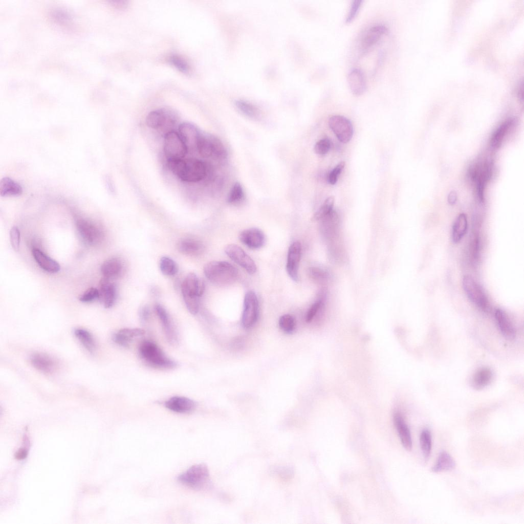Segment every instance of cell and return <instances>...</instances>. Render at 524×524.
Here are the masks:
<instances>
[{"mask_svg": "<svg viewBox=\"0 0 524 524\" xmlns=\"http://www.w3.org/2000/svg\"><path fill=\"white\" fill-rule=\"evenodd\" d=\"M167 164L171 171L184 182H197L206 174L205 164L196 159H169Z\"/></svg>", "mask_w": 524, "mask_h": 524, "instance_id": "cell-1", "label": "cell"}, {"mask_svg": "<svg viewBox=\"0 0 524 524\" xmlns=\"http://www.w3.org/2000/svg\"><path fill=\"white\" fill-rule=\"evenodd\" d=\"M204 273L208 280L219 285L233 282L238 275L237 269L231 264L220 260L207 263L204 267Z\"/></svg>", "mask_w": 524, "mask_h": 524, "instance_id": "cell-2", "label": "cell"}, {"mask_svg": "<svg viewBox=\"0 0 524 524\" xmlns=\"http://www.w3.org/2000/svg\"><path fill=\"white\" fill-rule=\"evenodd\" d=\"M178 481L193 490H203L210 483L209 470L203 464L193 465L178 476Z\"/></svg>", "mask_w": 524, "mask_h": 524, "instance_id": "cell-3", "label": "cell"}, {"mask_svg": "<svg viewBox=\"0 0 524 524\" xmlns=\"http://www.w3.org/2000/svg\"><path fill=\"white\" fill-rule=\"evenodd\" d=\"M141 357L150 365L161 368H171L176 363L167 358L161 349L154 342L144 341L139 348Z\"/></svg>", "mask_w": 524, "mask_h": 524, "instance_id": "cell-4", "label": "cell"}, {"mask_svg": "<svg viewBox=\"0 0 524 524\" xmlns=\"http://www.w3.org/2000/svg\"><path fill=\"white\" fill-rule=\"evenodd\" d=\"M78 232L83 242L90 246H95L102 241L104 232L98 225L85 219L76 221Z\"/></svg>", "mask_w": 524, "mask_h": 524, "instance_id": "cell-5", "label": "cell"}, {"mask_svg": "<svg viewBox=\"0 0 524 524\" xmlns=\"http://www.w3.org/2000/svg\"><path fill=\"white\" fill-rule=\"evenodd\" d=\"M462 285L469 299L482 310L487 311L489 308V302L482 287L469 275H466L463 277Z\"/></svg>", "mask_w": 524, "mask_h": 524, "instance_id": "cell-6", "label": "cell"}, {"mask_svg": "<svg viewBox=\"0 0 524 524\" xmlns=\"http://www.w3.org/2000/svg\"><path fill=\"white\" fill-rule=\"evenodd\" d=\"M164 151L168 160L182 159L187 154L188 149L180 135L171 130L165 135Z\"/></svg>", "mask_w": 524, "mask_h": 524, "instance_id": "cell-7", "label": "cell"}, {"mask_svg": "<svg viewBox=\"0 0 524 524\" xmlns=\"http://www.w3.org/2000/svg\"><path fill=\"white\" fill-rule=\"evenodd\" d=\"M177 119V116L174 112L169 109L161 108L150 112L145 121L148 127L159 129L173 126Z\"/></svg>", "mask_w": 524, "mask_h": 524, "instance_id": "cell-8", "label": "cell"}, {"mask_svg": "<svg viewBox=\"0 0 524 524\" xmlns=\"http://www.w3.org/2000/svg\"><path fill=\"white\" fill-rule=\"evenodd\" d=\"M258 316V302L256 294L252 291H248L244 301V309L242 317L243 326L246 329L251 328L257 321Z\"/></svg>", "mask_w": 524, "mask_h": 524, "instance_id": "cell-9", "label": "cell"}, {"mask_svg": "<svg viewBox=\"0 0 524 524\" xmlns=\"http://www.w3.org/2000/svg\"><path fill=\"white\" fill-rule=\"evenodd\" d=\"M329 125L338 139L343 143L348 142L352 138L354 130L351 121L341 115H335L329 119Z\"/></svg>", "mask_w": 524, "mask_h": 524, "instance_id": "cell-10", "label": "cell"}, {"mask_svg": "<svg viewBox=\"0 0 524 524\" xmlns=\"http://www.w3.org/2000/svg\"><path fill=\"white\" fill-rule=\"evenodd\" d=\"M226 254L233 261L244 268L249 274H254L257 270L256 265L253 259L236 244H229L225 249Z\"/></svg>", "mask_w": 524, "mask_h": 524, "instance_id": "cell-11", "label": "cell"}, {"mask_svg": "<svg viewBox=\"0 0 524 524\" xmlns=\"http://www.w3.org/2000/svg\"><path fill=\"white\" fill-rule=\"evenodd\" d=\"M320 221L321 233L325 240L330 244L338 237L341 223L340 215L336 211L333 210Z\"/></svg>", "mask_w": 524, "mask_h": 524, "instance_id": "cell-12", "label": "cell"}, {"mask_svg": "<svg viewBox=\"0 0 524 524\" xmlns=\"http://www.w3.org/2000/svg\"><path fill=\"white\" fill-rule=\"evenodd\" d=\"M387 33V29L378 25L369 28L363 35L360 42L359 52L361 55L367 53L381 38Z\"/></svg>", "mask_w": 524, "mask_h": 524, "instance_id": "cell-13", "label": "cell"}, {"mask_svg": "<svg viewBox=\"0 0 524 524\" xmlns=\"http://www.w3.org/2000/svg\"><path fill=\"white\" fill-rule=\"evenodd\" d=\"M301 254V244L296 241L289 247L286 270L290 277L294 281H297L298 279V267Z\"/></svg>", "mask_w": 524, "mask_h": 524, "instance_id": "cell-14", "label": "cell"}, {"mask_svg": "<svg viewBox=\"0 0 524 524\" xmlns=\"http://www.w3.org/2000/svg\"><path fill=\"white\" fill-rule=\"evenodd\" d=\"M183 297H201L205 290V283L194 273H189L181 286Z\"/></svg>", "mask_w": 524, "mask_h": 524, "instance_id": "cell-15", "label": "cell"}, {"mask_svg": "<svg viewBox=\"0 0 524 524\" xmlns=\"http://www.w3.org/2000/svg\"><path fill=\"white\" fill-rule=\"evenodd\" d=\"M239 240L248 248L257 249L265 244L266 238L264 232L258 228H251L240 232Z\"/></svg>", "mask_w": 524, "mask_h": 524, "instance_id": "cell-16", "label": "cell"}, {"mask_svg": "<svg viewBox=\"0 0 524 524\" xmlns=\"http://www.w3.org/2000/svg\"><path fill=\"white\" fill-rule=\"evenodd\" d=\"M32 366L45 374L53 373L57 368V362L50 355L43 353H35L30 358Z\"/></svg>", "mask_w": 524, "mask_h": 524, "instance_id": "cell-17", "label": "cell"}, {"mask_svg": "<svg viewBox=\"0 0 524 524\" xmlns=\"http://www.w3.org/2000/svg\"><path fill=\"white\" fill-rule=\"evenodd\" d=\"M99 301L105 308H111L115 303L117 297L115 284L110 279L103 277L99 282Z\"/></svg>", "mask_w": 524, "mask_h": 524, "instance_id": "cell-18", "label": "cell"}, {"mask_svg": "<svg viewBox=\"0 0 524 524\" xmlns=\"http://www.w3.org/2000/svg\"><path fill=\"white\" fill-rule=\"evenodd\" d=\"M179 135L188 149H196L201 133L193 124L184 122L179 126Z\"/></svg>", "mask_w": 524, "mask_h": 524, "instance_id": "cell-19", "label": "cell"}, {"mask_svg": "<svg viewBox=\"0 0 524 524\" xmlns=\"http://www.w3.org/2000/svg\"><path fill=\"white\" fill-rule=\"evenodd\" d=\"M347 81L349 88L354 95H361L366 91L365 78L361 70L353 69L351 70L347 75Z\"/></svg>", "mask_w": 524, "mask_h": 524, "instance_id": "cell-20", "label": "cell"}, {"mask_svg": "<svg viewBox=\"0 0 524 524\" xmlns=\"http://www.w3.org/2000/svg\"><path fill=\"white\" fill-rule=\"evenodd\" d=\"M165 406L167 409L173 412L188 413L194 410L195 403L189 398L175 396L166 401Z\"/></svg>", "mask_w": 524, "mask_h": 524, "instance_id": "cell-21", "label": "cell"}, {"mask_svg": "<svg viewBox=\"0 0 524 524\" xmlns=\"http://www.w3.org/2000/svg\"><path fill=\"white\" fill-rule=\"evenodd\" d=\"M124 265L117 257L109 258L103 262L101 266V272L103 277L108 279L118 278L123 273Z\"/></svg>", "mask_w": 524, "mask_h": 524, "instance_id": "cell-22", "label": "cell"}, {"mask_svg": "<svg viewBox=\"0 0 524 524\" xmlns=\"http://www.w3.org/2000/svg\"><path fill=\"white\" fill-rule=\"evenodd\" d=\"M177 247L180 252L191 256L200 255L205 250V246L202 242L192 238L181 239L178 243Z\"/></svg>", "mask_w": 524, "mask_h": 524, "instance_id": "cell-23", "label": "cell"}, {"mask_svg": "<svg viewBox=\"0 0 524 524\" xmlns=\"http://www.w3.org/2000/svg\"><path fill=\"white\" fill-rule=\"evenodd\" d=\"M32 253L36 263L44 271L50 273H55L60 270L59 264L47 256L40 249L33 248Z\"/></svg>", "mask_w": 524, "mask_h": 524, "instance_id": "cell-24", "label": "cell"}, {"mask_svg": "<svg viewBox=\"0 0 524 524\" xmlns=\"http://www.w3.org/2000/svg\"><path fill=\"white\" fill-rule=\"evenodd\" d=\"M394 421L403 446L406 450H411L412 444L410 430L408 426L399 413H396L395 414Z\"/></svg>", "mask_w": 524, "mask_h": 524, "instance_id": "cell-25", "label": "cell"}, {"mask_svg": "<svg viewBox=\"0 0 524 524\" xmlns=\"http://www.w3.org/2000/svg\"><path fill=\"white\" fill-rule=\"evenodd\" d=\"M495 319L501 333L505 337L512 339L515 336V330L507 314L501 309H497L494 313Z\"/></svg>", "mask_w": 524, "mask_h": 524, "instance_id": "cell-26", "label": "cell"}, {"mask_svg": "<svg viewBox=\"0 0 524 524\" xmlns=\"http://www.w3.org/2000/svg\"><path fill=\"white\" fill-rule=\"evenodd\" d=\"M144 333V331L141 329L125 328L116 333L113 336V339L118 345L127 347L134 338L141 336Z\"/></svg>", "mask_w": 524, "mask_h": 524, "instance_id": "cell-27", "label": "cell"}, {"mask_svg": "<svg viewBox=\"0 0 524 524\" xmlns=\"http://www.w3.org/2000/svg\"><path fill=\"white\" fill-rule=\"evenodd\" d=\"M493 378V373L489 367L478 369L472 377L471 385L475 389H481L488 386Z\"/></svg>", "mask_w": 524, "mask_h": 524, "instance_id": "cell-28", "label": "cell"}, {"mask_svg": "<svg viewBox=\"0 0 524 524\" xmlns=\"http://www.w3.org/2000/svg\"><path fill=\"white\" fill-rule=\"evenodd\" d=\"M23 193V188L16 181L9 177L2 178L0 182L1 196H17Z\"/></svg>", "mask_w": 524, "mask_h": 524, "instance_id": "cell-29", "label": "cell"}, {"mask_svg": "<svg viewBox=\"0 0 524 524\" xmlns=\"http://www.w3.org/2000/svg\"><path fill=\"white\" fill-rule=\"evenodd\" d=\"M155 310L162 324V326L169 341L172 343L175 342L177 338L173 329L171 325L169 316L166 311L160 304H156Z\"/></svg>", "mask_w": 524, "mask_h": 524, "instance_id": "cell-30", "label": "cell"}, {"mask_svg": "<svg viewBox=\"0 0 524 524\" xmlns=\"http://www.w3.org/2000/svg\"><path fill=\"white\" fill-rule=\"evenodd\" d=\"M513 124L514 120L513 119H508L501 123L495 130L490 141V145L492 148H497L501 145L505 137Z\"/></svg>", "mask_w": 524, "mask_h": 524, "instance_id": "cell-31", "label": "cell"}, {"mask_svg": "<svg viewBox=\"0 0 524 524\" xmlns=\"http://www.w3.org/2000/svg\"><path fill=\"white\" fill-rule=\"evenodd\" d=\"M456 463L452 457L445 451H442L438 456L435 464L431 468L433 472L451 471L455 467Z\"/></svg>", "mask_w": 524, "mask_h": 524, "instance_id": "cell-32", "label": "cell"}, {"mask_svg": "<svg viewBox=\"0 0 524 524\" xmlns=\"http://www.w3.org/2000/svg\"><path fill=\"white\" fill-rule=\"evenodd\" d=\"M468 228L467 218L464 213L460 214L456 219L452 230V239L458 243L465 235Z\"/></svg>", "mask_w": 524, "mask_h": 524, "instance_id": "cell-33", "label": "cell"}, {"mask_svg": "<svg viewBox=\"0 0 524 524\" xmlns=\"http://www.w3.org/2000/svg\"><path fill=\"white\" fill-rule=\"evenodd\" d=\"M74 335L82 346L90 353H93L96 348V343L93 335L83 328H77Z\"/></svg>", "mask_w": 524, "mask_h": 524, "instance_id": "cell-34", "label": "cell"}, {"mask_svg": "<svg viewBox=\"0 0 524 524\" xmlns=\"http://www.w3.org/2000/svg\"><path fill=\"white\" fill-rule=\"evenodd\" d=\"M328 291L326 288L322 289L319 293L318 298L308 310L305 320L307 322H311L321 308L324 305L326 299Z\"/></svg>", "mask_w": 524, "mask_h": 524, "instance_id": "cell-35", "label": "cell"}, {"mask_svg": "<svg viewBox=\"0 0 524 524\" xmlns=\"http://www.w3.org/2000/svg\"><path fill=\"white\" fill-rule=\"evenodd\" d=\"M308 273L311 279L320 283L328 282L332 278V274L328 270L319 267H310Z\"/></svg>", "mask_w": 524, "mask_h": 524, "instance_id": "cell-36", "label": "cell"}, {"mask_svg": "<svg viewBox=\"0 0 524 524\" xmlns=\"http://www.w3.org/2000/svg\"><path fill=\"white\" fill-rule=\"evenodd\" d=\"M196 150L200 155L204 158L213 157L210 134H202L201 133Z\"/></svg>", "mask_w": 524, "mask_h": 524, "instance_id": "cell-37", "label": "cell"}, {"mask_svg": "<svg viewBox=\"0 0 524 524\" xmlns=\"http://www.w3.org/2000/svg\"><path fill=\"white\" fill-rule=\"evenodd\" d=\"M420 443L424 458L427 461L430 455L432 445L431 434L428 429L425 428L422 431L420 436Z\"/></svg>", "mask_w": 524, "mask_h": 524, "instance_id": "cell-38", "label": "cell"}, {"mask_svg": "<svg viewBox=\"0 0 524 524\" xmlns=\"http://www.w3.org/2000/svg\"><path fill=\"white\" fill-rule=\"evenodd\" d=\"M160 269L162 273L166 276H173L178 271L176 263L171 258L162 256L160 260Z\"/></svg>", "mask_w": 524, "mask_h": 524, "instance_id": "cell-39", "label": "cell"}, {"mask_svg": "<svg viewBox=\"0 0 524 524\" xmlns=\"http://www.w3.org/2000/svg\"><path fill=\"white\" fill-rule=\"evenodd\" d=\"M334 196H330L325 200L313 216L315 221H320L329 214L333 210L334 204Z\"/></svg>", "mask_w": 524, "mask_h": 524, "instance_id": "cell-40", "label": "cell"}, {"mask_svg": "<svg viewBox=\"0 0 524 524\" xmlns=\"http://www.w3.org/2000/svg\"><path fill=\"white\" fill-rule=\"evenodd\" d=\"M235 105L242 113L249 117L255 118L259 114L258 109L248 102L238 100L236 101Z\"/></svg>", "mask_w": 524, "mask_h": 524, "instance_id": "cell-41", "label": "cell"}, {"mask_svg": "<svg viewBox=\"0 0 524 524\" xmlns=\"http://www.w3.org/2000/svg\"><path fill=\"white\" fill-rule=\"evenodd\" d=\"M212 145L213 157L224 159L227 156L226 149L221 141L215 136L210 135Z\"/></svg>", "mask_w": 524, "mask_h": 524, "instance_id": "cell-42", "label": "cell"}, {"mask_svg": "<svg viewBox=\"0 0 524 524\" xmlns=\"http://www.w3.org/2000/svg\"><path fill=\"white\" fill-rule=\"evenodd\" d=\"M278 324L280 329L283 332L291 333L295 329V320L292 315L284 314L280 317Z\"/></svg>", "mask_w": 524, "mask_h": 524, "instance_id": "cell-43", "label": "cell"}, {"mask_svg": "<svg viewBox=\"0 0 524 524\" xmlns=\"http://www.w3.org/2000/svg\"><path fill=\"white\" fill-rule=\"evenodd\" d=\"M244 198V191L241 184L236 182L232 186L227 198L230 204L237 203Z\"/></svg>", "mask_w": 524, "mask_h": 524, "instance_id": "cell-44", "label": "cell"}, {"mask_svg": "<svg viewBox=\"0 0 524 524\" xmlns=\"http://www.w3.org/2000/svg\"><path fill=\"white\" fill-rule=\"evenodd\" d=\"M169 61L173 67L182 73L186 74L189 72V65L183 58L177 55H173L170 57Z\"/></svg>", "mask_w": 524, "mask_h": 524, "instance_id": "cell-45", "label": "cell"}, {"mask_svg": "<svg viewBox=\"0 0 524 524\" xmlns=\"http://www.w3.org/2000/svg\"><path fill=\"white\" fill-rule=\"evenodd\" d=\"M331 147V143L330 139L324 138L316 143L314 146V151L318 155H324L329 152Z\"/></svg>", "mask_w": 524, "mask_h": 524, "instance_id": "cell-46", "label": "cell"}, {"mask_svg": "<svg viewBox=\"0 0 524 524\" xmlns=\"http://www.w3.org/2000/svg\"><path fill=\"white\" fill-rule=\"evenodd\" d=\"M99 290L95 288H90L86 290L79 297V300L83 302H90L96 299L99 300Z\"/></svg>", "mask_w": 524, "mask_h": 524, "instance_id": "cell-47", "label": "cell"}, {"mask_svg": "<svg viewBox=\"0 0 524 524\" xmlns=\"http://www.w3.org/2000/svg\"><path fill=\"white\" fill-rule=\"evenodd\" d=\"M363 3L362 1H354L352 2L349 11L345 18L346 24L351 23L357 15Z\"/></svg>", "mask_w": 524, "mask_h": 524, "instance_id": "cell-48", "label": "cell"}, {"mask_svg": "<svg viewBox=\"0 0 524 524\" xmlns=\"http://www.w3.org/2000/svg\"><path fill=\"white\" fill-rule=\"evenodd\" d=\"M345 166V162L341 161L329 173L328 177V183L331 185L336 183L338 177Z\"/></svg>", "mask_w": 524, "mask_h": 524, "instance_id": "cell-49", "label": "cell"}, {"mask_svg": "<svg viewBox=\"0 0 524 524\" xmlns=\"http://www.w3.org/2000/svg\"><path fill=\"white\" fill-rule=\"evenodd\" d=\"M9 236L12 247L15 251H17L19 250L20 244V232L17 227L13 226L11 228Z\"/></svg>", "mask_w": 524, "mask_h": 524, "instance_id": "cell-50", "label": "cell"}, {"mask_svg": "<svg viewBox=\"0 0 524 524\" xmlns=\"http://www.w3.org/2000/svg\"><path fill=\"white\" fill-rule=\"evenodd\" d=\"M139 318L142 323L146 322L150 316V311L147 305L142 306L139 311Z\"/></svg>", "mask_w": 524, "mask_h": 524, "instance_id": "cell-51", "label": "cell"}, {"mask_svg": "<svg viewBox=\"0 0 524 524\" xmlns=\"http://www.w3.org/2000/svg\"><path fill=\"white\" fill-rule=\"evenodd\" d=\"M457 200V194L455 191H451L448 196V202L450 205L455 203Z\"/></svg>", "mask_w": 524, "mask_h": 524, "instance_id": "cell-52", "label": "cell"}]
</instances>
